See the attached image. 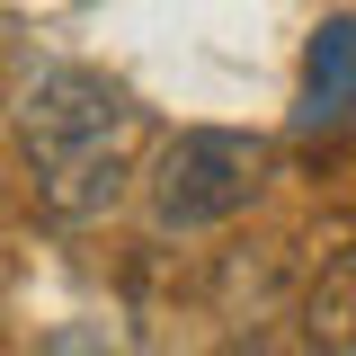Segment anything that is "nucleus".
Wrapping results in <instances>:
<instances>
[{
  "instance_id": "obj_2",
  "label": "nucleus",
  "mask_w": 356,
  "mask_h": 356,
  "mask_svg": "<svg viewBox=\"0 0 356 356\" xmlns=\"http://www.w3.org/2000/svg\"><path fill=\"white\" fill-rule=\"evenodd\" d=\"M267 170H276V152H267L259 134H222V125H196L161 143V161L143 170V214L161 241H196V232H222L232 214H250L259 205Z\"/></svg>"
},
{
  "instance_id": "obj_1",
  "label": "nucleus",
  "mask_w": 356,
  "mask_h": 356,
  "mask_svg": "<svg viewBox=\"0 0 356 356\" xmlns=\"http://www.w3.org/2000/svg\"><path fill=\"white\" fill-rule=\"evenodd\" d=\"M18 152L54 222H98L143 178V107L89 63H54L18 89Z\"/></svg>"
},
{
  "instance_id": "obj_3",
  "label": "nucleus",
  "mask_w": 356,
  "mask_h": 356,
  "mask_svg": "<svg viewBox=\"0 0 356 356\" xmlns=\"http://www.w3.org/2000/svg\"><path fill=\"white\" fill-rule=\"evenodd\" d=\"M294 134H356V18H321L312 27Z\"/></svg>"
},
{
  "instance_id": "obj_4",
  "label": "nucleus",
  "mask_w": 356,
  "mask_h": 356,
  "mask_svg": "<svg viewBox=\"0 0 356 356\" xmlns=\"http://www.w3.org/2000/svg\"><path fill=\"white\" fill-rule=\"evenodd\" d=\"M303 356H356V241L303 285Z\"/></svg>"
}]
</instances>
